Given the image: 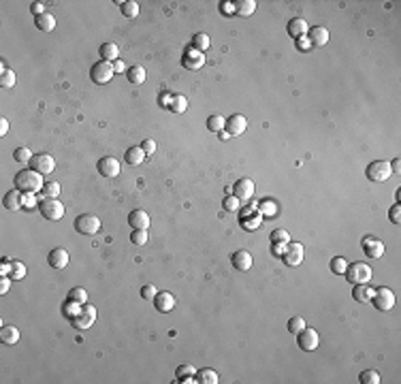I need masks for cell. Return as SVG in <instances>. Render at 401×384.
I'll return each instance as SVG.
<instances>
[{"label":"cell","mask_w":401,"mask_h":384,"mask_svg":"<svg viewBox=\"0 0 401 384\" xmlns=\"http://www.w3.org/2000/svg\"><path fill=\"white\" fill-rule=\"evenodd\" d=\"M118 56H120V47L115 45V43H105V45H101V60L115 62Z\"/></svg>","instance_id":"30"},{"label":"cell","mask_w":401,"mask_h":384,"mask_svg":"<svg viewBox=\"0 0 401 384\" xmlns=\"http://www.w3.org/2000/svg\"><path fill=\"white\" fill-rule=\"evenodd\" d=\"M258 211H261V216H275L278 213V205H275L273 201H269V199H265L261 205H258Z\"/></svg>","instance_id":"40"},{"label":"cell","mask_w":401,"mask_h":384,"mask_svg":"<svg viewBox=\"0 0 401 384\" xmlns=\"http://www.w3.org/2000/svg\"><path fill=\"white\" fill-rule=\"evenodd\" d=\"M230 263H233V267L235 269H239V271H248V269H252V254L248 252V250H237V252L230 256Z\"/></svg>","instance_id":"17"},{"label":"cell","mask_w":401,"mask_h":384,"mask_svg":"<svg viewBox=\"0 0 401 384\" xmlns=\"http://www.w3.org/2000/svg\"><path fill=\"white\" fill-rule=\"evenodd\" d=\"M47 263L53 267V269H64V267L68 265V252H66L64 248L51 250L49 256H47Z\"/></svg>","instance_id":"21"},{"label":"cell","mask_w":401,"mask_h":384,"mask_svg":"<svg viewBox=\"0 0 401 384\" xmlns=\"http://www.w3.org/2000/svg\"><path fill=\"white\" fill-rule=\"evenodd\" d=\"M154 308L156 312H160V314H167V312H171L175 308V297L171 292H158L154 297Z\"/></svg>","instance_id":"18"},{"label":"cell","mask_w":401,"mask_h":384,"mask_svg":"<svg viewBox=\"0 0 401 384\" xmlns=\"http://www.w3.org/2000/svg\"><path fill=\"white\" fill-rule=\"evenodd\" d=\"M363 250L369 258H380L384 254V244L378 237H365L363 239Z\"/></svg>","instance_id":"16"},{"label":"cell","mask_w":401,"mask_h":384,"mask_svg":"<svg viewBox=\"0 0 401 384\" xmlns=\"http://www.w3.org/2000/svg\"><path fill=\"white\" fill-rule=\"evenodd\" d=\"M3 205H5V209H11V211H15V209H20L22 205H24V192H20V190H9L7 194H5V199H3Z\"/></svg>","instance_id":"22"},{"label":"cell","mask_w":401,"mask_h":384,"mask_svg":"<svg viewBox=\"0 0 401 384\" xmlns=\"http://www.w3.org/2000/svg\"><path fill=\"white\" fill-rule=\"evenodd\" d=\"M94 320H96V308L94 305H86V303H84L82 312H79L77 316L70 318V325H73L75 329H79V331H86V329H90L94 325Z\"/></svg>","instance_id":"8"},{"label":"cell","mask_w":401,"mask_h":384,"mask_svg":"<svg viewBox=\"0 0 401 384\" xmlns=\"http://www.w3.org/2000/svg\"><path fill=\"white\" fill-rule=\"evenodd\" d=\"M9 288H11V278H9V275H3V278H0V294H7Z\"/></svg>","instance_id":"54"},{"label":"cell","mask_w":401,"mask_h":384,"mask_svg":"<svg viewBox=\"0 0 401 384\" xmlns=\"http://www.w3.org/2000/svg\"><path fill=\"white\" fill-rule=\"evenodd\" d=\"M167 109H171L173 113H184L188 109V101H186V96H182V94H173V96H169Z\"/></svg>","instance_id":"27"},{"label":"cell","mask_w":401,"mask_h":384,"mask_svg":"<svg viewBox=\"0 0 401 384\" xmlns=\"http://www.w3.org/2000/svg\"><path fill=\"white\" fill-rule=\"evenodd\" d=\"M288 241H290V235L286 233V231L278 228L271 233V244H288Z\"/></svg>","instance_id":"48"},{"label":"cell","mask_w":401,"mask_h":384,"mask_svg":"<svg viewBox=\"0 0 401 384\" xmlns=\"http://www.w3.org/2000/svg\"><path fill=\"white\" fill-rule=\"evenodd\" d=\"M113 70H115V73H124V70H126V64H124V62L118 58V60L113 62Z\"/></svg>","instance_id":"58"},{"label":"cell","mask_w":401,"mask_h":384,"mask_svg":"<svg viewBox=\"0 0 401 384\" xmlns=\"http://www.w3.org/2000/svg\"><path fill=\"white\" fill-rule=\"evenodd\" d=\"M182 64H184L186 68H190V70H199V68L205 64V56H203V51L194 49V47H188V49L184 51Z\"/></svg>","instance_id":"13"},{"label":"cell","mask_w":401,"mask_h":384,"mask_svg":"<svg viewBox=\"0 0 401 384\" xmlns=\"http://www.w3.org/2000/svg\"><path fill=\"white\" fill-rule=\"evenodd\" d=\"M224 126H226V120L222 118V115H209L207 118V128L211 132H222Z\"/></svg>","instance_id":"36"},{"label":"cell","mask_w":401,"mask_h":384,"mask_svg":"<svg viewBox=\"0 0 401 384\" xmlns=\"http://www.w3.org/2000/svg\"><path fill=\"white\" fill-rule=\"evenodd\" d=\"M99 228H101V220L96 216H92V213H82V216L75 218V231H77V233L94 235V233H99Z\"/></svg>","instance_id":"7"},{"label":"cell","mask_w":401,"mask_h":384,"mask_svg":"<svg viewBox=\"0 0 401 384\" xmlns=\"http://www.w3.org/2000/svg\"><path fill=\"white\" fill-rule=\"evenodd\" d=\"M32 156H34V154H32L28 147H17V149L13 151V158L17 160V163H30Z\"/></svg>","instance_id":"45"},{"label":"cell","mask_w":401,"mask_h":384,"mask_svg":"<svg viewBox=\"0 0 401 384\" xmlns=\"http://www.w3.org/2000/svg\"><path fill=\"white\" fill-rule=\"evenodd\" d=\"M388 218H390V222H393V224H397V226L401 224V207H399V203L388 211Z\"/></svg>","instance_id":"52"},{"label":"cell","mask_w":401,"mask_h":384,"mask_svg":"<svg viewBox=\"0 0 401 384\" xmlns=\"http://www.w3.org/2000/svg\"><path fill=\"white\" fill-rule=\"evenodd\" d=\"M113 75H115V70H113V62H105V60L96 62V64L92 66V70H90L92 82H94V84H99V86L109 84L111 79H113Z\"/></svg>","instance_id":"6"},{"label":"cell","mask_w":401,"mask_h":384,"mask_svg":"<svg viewBox=\"0 0 401 384\" xmlns=\"http://www.w3.org/2000/svg\"><path fill=\"white\" fill-rule=\"evenodd\" d=\"M246 128H248V120L244 118V115H239V113L230 115V118L226 120V126H224V130H226L228 137H239V135H244Z\"/></svg>","instance_id":"12"},{"label":"cell","mask_w":401,"mask_h":384,"mask_svg":"<svg viewBox=\"0 0 401 384\" xmlns=\"http://www.w3.org/2000/svg\"><path fill=\"white\" fill-rule=\"evenodd\" d=\"M346 267H348V261L342 258V256H335L333 261H331V271L337 273V275H344L346 273Z\"/></svg>","instance_id":"44"},{"label":"cell","mask_w":401,"mask_h":384,"mask_svg":"<svg viewBox=\"0 0 401 384\" xmlns=\"http://www.w3.org/2000/svg\"><path fill=\"white\" fill-rule=\"evenodd\" d=\"M34 24H37L39 30L51 32L53 28H56V17L49 15V13H43V15H37V17H34Z\"/></svg>","instance_id":"28"},{"label":"cell","mask_w":401,"mask_h":384,"mask_svg":"<svg viewBox=\"0 0 401 384\" xmlns=\"http://www.w3.org/2000/svg\"><path fill=\"white\" fill-rule=\"evenodd\" d=\"M124 158H126V163H128L130 167H139L147 156H145V151L141 149V145H139V147H130V149H126V156H124Z\"/></svg>","instance_id":"29"},{"label":"cell","mask_w":401,"mask_h":384,"mask_svg":"<svg viewBox=\"0 0 401 384\" xmlns=\"http://www.w3.org/2000/svg\"><path fill=\"white\" fill-rule=\"evenodd\" d=\"M371 303L373 308H376L378 312H390L395 305V294L390 288L382 286V288H376L373 290V297H371Z\"/></svg>","instance_id":"5"},{"label":"cell","mask_w":401,"mask_h":384,"mask_svg":"<svg viewBox=\"0 0 401 384\" xmlns=\"http://www.w3.org/2000/svg\"><path fill=\"white\" fill-rule=\"evenodd\" d=\"M43 192H45V196H51V199H58V194H60V184H56V182H47V184H45V188H43Z\"/></svg>","instance_id":"49"},{"label":"cell","mask_w":401,"mask_h":384,"mask_svg":"<svg viewBox=\"0 0 401 384\" xmlns=\"http://www.w3.org/2000/svg\"><path fill=\"white\" fill-rule=\"evenodd\" d=\"M297 344H299L301 350H307V352L316 350L318 344H320L318 331H316V329H307V327H305L303 331H299V333H297Z\"/></svg>","instance_id":"9"},{"label":"cell","mask_w":401,"mask_h":384,"mask_svg":"<svg viewBox=\"0 0 401 384\" xmlns=\"http://www.w3.org/2000/svg\"><path fill=\"white\" fill-rule=\"evenodd\" d=\"M120 9H122V15L128 17V20H135L139 15V5L135 0H128V3H120Z\"/></svg>","instance_id":"33"},{"label":"cell","mask_w":401,"mask_h":384,"mask_svg":"<svg viewBox=\"0 0 401 384\" xmlns=\"http://www.w3.org/2000/svg\"><path fill=\"white\" fill-rule=\"evenodd\" d=\"M68 299L70 301H75V303H84L88 301V292H86V288H82V286H75V288H70L68 290Z\"/></svg>","instance_id":"39"},{"label":"cell","mask_w":401,"mask_h":384,"mask_svg":"<svg viewBox=\"0 0 401 384\" xmlns=\"http://www.w3.org/2000/svg\"><path fill=\"white\" fill-rule=\"evenodd\" d=\"M309 28H307V22L303 20V17H295V20H290L288 22V34L292 39H301V37H305V32H307Z\"/></svg>","instance_id":"24"},{"label":"cell","mask_w":401,"mask_h":384,"mask_svg":"<svg viewBox=\"0 0 401 384\" xmlns=\"http://www.w3.org/2000/svg\"><path fill=\"white\" fill-rule=\"evenodd\" d=\"M311 47V43H309V39L307 37H301V39H297V49H309Z\"/></svg>","instance_id":"57"},{"label":"cell","mask_w":401,"mask_h":384,"mask_svg":"<svg viewBox=\"0 0 401 384\" xmlns=\"http://www.w3.org/2000/svg\"><path fill=\"white\" fill-rule=\"evenodd\" d=\"M303 329H305V320H303L301 316H292L290 320H288V331L290 333H299V331H303Z\"/></svg>","instance_id":"46"},{"label":"cell","mask_w":401,"mask_h":384,"mask_svg":"<svg viewBox=\"0 0 401 384\" xmlns=\"http://www.w3.org/2000/svg\"><path fill=\"white\" fill-rule=\"evenodd\" d=\"M307 32H309L307 39L311 43V47H323L329 43V30L325 28V26H314V28H309Z\"/></svg>","instance_id":"19"},{"label":"cell","mask_w":401,"mask_h":384,"mask_svg":"<svg viewBox=\"0 0 401 384\" xmlns=\"http://www.w3.org/2000/svg\"><path fill=\"white\" fill-rule=\"evenodd\" d=\"M197 380H199L201 384H216V382H218V371L205 367V369L197 371Z\"/></svg>","instance_id":"35"},{"label":"cell","mask_w":401,"mask_h":384,"mask_svg":"<svg viewBox=\"0 0 401 384\" xmlns=\"http://www.w3.org/2000/svg\"><path fill=\"white\" fill-rule=\"evenodd\" d=\"M30 169L41 173V175H49L53 169H56V160H53L49 154H34L32 160H30Z\"/></svg>","instance_id":"10"},{"label":"cell","mask_w":401,"mask_h":384,"mask_svg":"<svg viewBox=\"0 0 401 384\" xmlns=\"http://www.w3.org/2000/svg\"><path fill=\"white\" fill-rule=\"evenodd\" d=\"M254 11H256V3H254V0H237V3H235V13L237 15L248 17V15H252Z\"/></svg>","instance_id":"32"},{"label":"cell","mask_w":401,"mask_h":384,"mask_svg":"<svg viewBox=\"0 0 401 384\" xmlns=\"http://www.w3.org/2000/svg\"><path fill=\"white\" fill-rule=\"evenodd\" d=\"M128 224H130L132 228H145V231H147V226H149V213H147V211H143V209H135V211H130V216H128Z\"/></svg>","instance_id":"23"},{"label":"cell","mask_w":401,"mask_h":384,"mask_svg":"<svg viewBox=\"0 0 401 384\" xmlns=\"http://www.w3.org/2000/svg\"><path fill=\"white\" fill-rule=\"evenodd\" d=\"M0 86H3L5 90H9V88L15 86V73L11 68H5L3 73H0Z\"/></svg>","instance_id":"42"},{"label":"cell","mask_w":401,"mask_h":384,"mask_svg":"<svg viewBox=\"0 0 401 384\" xmlns=\"http://www.w3.org/2000/svg\"><path fill=\"white\" fill-rule=\"evenodd\" d=\"M222 205H224V209H226V211H237V209H239V199H237L235 194H228Z\"/></svg>","instance_id":"50"},{"label":"cell","mask_w":401,"mask_h":384,"mask_svg":"<svg viewBox=\"0 0 401 384\" xmlns=\"http://www.w3.org/2000/svg\"><path fill=\"white\" fill-rule=\"evenodd\" d=\"M96 169H99V173L103 177H115L120 175V163L115 160L113 156H105L99 160V165H96Z\"/></svg>","instance_id":"15"},{"label":"cell","mask_w":401,"mask_h":384,"mask_svg":"<svg viewBox=\"0 0 401 384\" xmlns=\"http://www.w3.org/2000/svg\"><path fill=\"white\" fill-rule=\"evenodd\" d=\"M130 241L135 246H145L147 244V231L145 228H135L130 233Z\"/></svg>","instance_id":"43"},{"label":"cell","mask_w":401,"mask_h":384,"mask_svg":"<svg viewBox=\"0 0 401 384\" xmlns=\"http://www.w3.org/2000/svg\"><path fill=\"white\" fill-rule=\"evenodd\" d=\"M7 132H9V120L3 118V120H0V137H5Z\"/></svg>","instance_id":"59"},{"label":"cell","mask_w":401,"mask_h":384,"mask_svg":"<svg viewBox=\"0 0 401 384\" xmlns=\"http://www.w3.org/2000/svg\"><path fill=\"white\" fill-rule=\"evenodd\" d=\"M156 294H158V290H156V286H154V284H145V286L143 288H141V297H143L145 301H154V297H156Z\"/></svg>","instance_id":"51"},{"label":"cell","mask_w":401,"mask_h":384,"mask_svg":"<svg viewBox=\"0 0 401 384\" xmlns=\"http://www.w3.org/2000/svg\"><path fill=\"white\" fill-rule=\"evenodd\" d=\"M141 149L145 151V156H151L156 151V141L154 139H145L143 143H141Z\"/></svg>","instance_id":"53"},{"label":"cell","mask_w":401,"mask_h":384,"mask_svg":"<svg viewBox=\"0 0 401 384\" xmlns=\"http://www.w3.org/2000/svg\"><path fill=\"white\" fill-rule=\"evenodd\" d=\"M346 280H348L350 284H369L371 280V267L365 265V263H352L346 267Z\"/></svg>","instance_id":"2"},{"label":"cell","mask_w":401,"mask_h":384,"mask_svg":"<svg viewBox=\"0 0 401 384\" xmlns=\"http://www.w3.org/2000/svg\"><path fill=\"white\" fill-rule=\"evenodd\" d=\"M233 194L237 196L239 201H250L252 196H254V182H252V180H248V177H244V180L235 182V186H233Z\"/></svg>","instance_id":"14"},{"label":"cell","mask_w":401,"mask_h":384,"mask_svg":"<svg viewBox=\"0 0 401 384\" xmlns=\"http://www.w3.org/2000/svg\"><path fill=\"white\" fill-rule=\"evenodd\" d=\"M282 261L286 263L288 267H297V265H301V263H303V246H301V244H292V241H288V244L284 246Z\"/></svg>","instance_id":"11"},{"label":"cell","mask_w":401,"mask_h":384,"mask_svg":"<svg viewBox=\"0 0 401 384\" xmlns=\"http://www.w3.org/2000/svg\"><path fill=\"white\" fill-rule=\"evenodd\" d=\"M126 77H128V82L132 86H141L145 82V68L143 66H130L126 70Z\"/></svg>","instance_id":"31"},{"label":"cell","mask_w":401,"mask_h":384,"mask_svg":"<svg viewBox=\"0 0 401 384\" xmlns=\"http://www.w3.org/2000/svg\"><path fill=\"white\" fill-rule=\"evenodd\" d=\"M194 373H197V371H194V367H192V365L190 363H184V365H180V367H177L175 369V376L177 378H188V376H194Z\"/></svg>","instance_id":"47"},{"label":"cell","mask_w":401,"mask_h":384,"mask_svg":"<svg viewBox=\"0 0 401 384\" xmlns=\"http://www.w3.org/2000/svg\"><path fill=\"white\" fill-rule=\"evenodd\" d=\"M32 13H34V17H37V15H43V13H47V9H45V3H34L32 7Z\"/></svg>","instance_id":"55"},{"label":"cell","mask_w":401,"mask_h":384,"mask_svg":"<svg viewBox=\"0 0 401 384\" xmlns=\"http://www.w3.org/2000/svg\"><path fill=\"white\" fill-rule=\"evenodd\" d=\"M24 205H26V207H39L37 199H34V194H24Z\"/></svg>","instance_id":"56"},{"label":"cell","mask_w":401,"mask_h":384,"mask_svg":"<svg viewBox=\"0 0 401 384\" xmlns=\"http://www.w3.org/2000/svg\"><path fill=\"white\" fill-rule=\"evenodd\" d=\"M39 211L45 220H60L64 216V205H62L58 199H51V196H43L39 201Z\"/></svg>","instance_id":"3"},{"label":"cell","mask_w":401,"mask_h":384,"mask_svg":"<svg viewBox=\"0 0 401 384\" xmlns=\"http://www.w3.org/2000/svg\"><path fill=\"white\" fill-rule=\"evenodd\" d=\"M209 45H211V41H209V37H207L205 32L194 34V39H192V47H194V49L205 51V49H209Z\"/></svg>","instance_id":"37"},{"label":"cell","mask_w":401,"mask_h":384,"mask_svg":"<svg viewBox=\"0 0 401 384\" xmlns=\"http://www.w3.org/2000/svg\"><path fill=\"white\" fill-rule=\"evenodd\" d=\"M9 278H11V280H22V278H26V265H24L22 261H11Z\"/></svg>","instance_id":"34"},{"label":"cell","mask_w":401,"mask_h":384,"mask_svg":"<svg viewBox=\"0 0 401 384\" xmlns=\"http://www.w3.org/2000/svg\"><path fill=\"white\" fill-rule=\"evenodd\" d=\"M359 382H361V384H380L382 380H380V373H378V371L365 369L361 376H359Z\"/></svg>","instance_id":"38"},{"label":"cell","mask_w":401,"mask_h":384,"mask_svg":"<svg viewBox=\"0 0 401 384\" xmlns=\"http://www.w3.org/2000/svg\"><path fill=\"white\" fill-rule=\"evenodd\" d=\"M82 308H84L82 303H75V301H70V299H68V301L64 303V305H62V312H64V316H68V320H70L73 316H77L79 312H82Z\"/></svg>","instance_id":"41"},{"label":"cell","mask_w":401,"mask_h":384,"mask_svg":"<svg viewBox=\"0 0 401 384\" xmlns=\"http://www.w3.org/2000/svg\"><path fill=\"white\" fill-rule=\"evenodd\" d=\"M367 180L371 182H386L390 175H393V167H390L388 160H373V163L367 167Z\"/></svg>","instance_id":"4"},{"label":"cell","mask_w":401,"mask_h":384,"mask_svg":"<svg viewBox=\"0 0 401 384\" xmlns=\"http://www.w3.org/2000/svg\"><path fill=\"white\" fill-rule=\"evenodd\" d=\"M250 211H244L242 213V226L246 231H256L258 226H261V211H258L256 207H248Z\"/></svg>","instance_id":"20"},{"label":"cell","mask_w":401,"mask_h":384,"mask_svg":"<svg viewBox=\"0 0 401 384\" xmlns=\"http://www.w3.org/2000/svg\"><path fill=\"white\" fill-rule=\"evenodd\" d=\"M15 188L24 194H37L45 188V180H43L41 173L32 171V169H24L15 175Z\"/></svg>","instance_id":"1"},{"label":"cell","mask_w":401,"mask_h":384,"mask_svg":"<svg viewBox=\"0 0 401 384\" xmlns=\"http://www.w3.org/2000/svg\"><path fill=\"white\" fill-rule=\"evenodd\" d=\"M0 342H3L5 346L17 344V342H20V329H17V327H11V325L3 327V329H0Z\"/></svg>","instance_id":"25"},{"label":"cell","mask_w":401,"mask_h":384,"mask_svg":"<svg viewBox=\"0 0 401 384\" xmlns=\"http://www.w3.org/2000/svg\"><path fill=\"white\" fill-rule=\"evenodd\" d=\"M354 299L359 303H371V297H373V288L369 286V284H354Z\"/></svg>","instance_id":"26"}]
</instances>
